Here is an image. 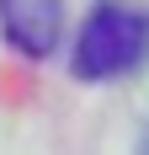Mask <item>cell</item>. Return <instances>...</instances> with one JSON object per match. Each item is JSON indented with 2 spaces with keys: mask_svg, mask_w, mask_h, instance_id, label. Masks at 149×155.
Masks as SVG:
<instances>
[{
  "mask_svg": "<svg viewBox=\"0 0 149 155\" xmlns=\"http://www.w3.org/2000/svg\"><path fill=\"white\" fill-rule=\"evenodd\" d=\"M149 59V11L133 0H101L74 38V75L112 80Z\"/></svg>",
  "mask_w": 149,
  "mask_h": 155,
  "instance_id": "obj_1",
  "label": "cell"
},
{
  "mask_svg": "<svg viewBox=\"0 0 149 155\" xmlns=\"http://www.w3.org/2000/svg\"><path fill=\"white\" fill-rule=\"evenodd\" d=\"M0 27H5L11 48H21L27 59H43L59 43L64 11H59V0H0Z\"/></svg>",
  "mask_w": 149,
  "mask_h": 155,
  "instance_id": "obj_2",
  "label": "cell"
}]
</instances>
